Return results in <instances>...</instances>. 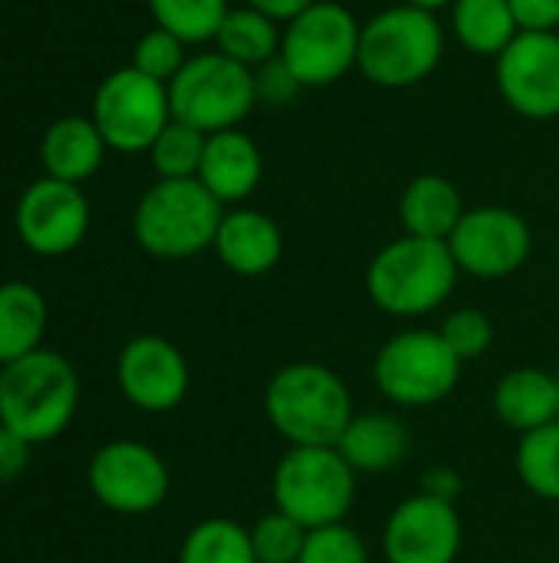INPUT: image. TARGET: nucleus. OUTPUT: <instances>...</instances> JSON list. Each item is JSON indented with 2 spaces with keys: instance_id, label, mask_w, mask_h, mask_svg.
<instances>
[{
  "instance_id": "obj_28",
  "label": "nucleus",
  "mask_w": 559,
  "mask_h": 563,
  "mask_svg": "<svg viewBox=\"0 0 559 563\" xmlns=\"http://www.w3.org/2000/svg\"><path fill=\"white\" fill-rule=\"evenodd\" d=\"M148 7L155 23L181 43L214 40L227 16V0H148Z\"/></svg>"
},
{
  "instance_id": "obj_10",
  "label": "nucleus",
  "mask_w": 559,
  "mask_h": 563,
  "mask_svg": "<svg viewBox=\"0 0 559 563\" xmlns=\"http://www.w3.org/2000/svg\"><path fill=\"white\" fill-rule=\"evenodd\" d=\"M92 122L109 148L148 152L161 129L171 122L168 86L138 73L135 66L115 69L96 89Z\"/></svg>"
},
{
  "instance_id": "obj_27",
  "label": "nucleus",
  "mask_w": 559,
  "mask_h": 563,
  "mask_svg": "<svg viewBox=\"0 0 559 563\" xmlns=\"http://www.w3.org/2000/svg\"><path fill=\"white\" fill-rule=\"evenodd\" d=\"M217 53L244 63V66H254V63H270L273 53L280 49V36H277V26L267 13L254 10V7H244V10H227L217 36Z\"/></svg>"
},
{
  "instance_id": "obj_36",
  "label": "nucleus",
  "mask_w": 559,
  "mask_h": 563,
  "mask_svg": "<svg viewBox=\"0 0 559 563\" xmlns=\"http://www.w3.org/2000/svg\"><path fill=\"white\" fill-rule=\"evenodd\" d=\"M30 449H33L30 442H23L7 426H0V485H10V482H16L26 472Z\"/></svg>"
},
{
  "instance_id": "obj_4",
  "label": "nucleus",
  "mask_w": 559,
  "mask_h": 563,
  "mask_svg": "<svg viewBox=\"0 0 559 563\" xmlns=\"http://www.w3.org/2000/svg\"><path fill=\"white\" fill-rule=\"evenodd\" d=\"M359 492V475L336 445H287L270 475L273 508L306 531L349 518Z\"/></svg>"
},
{
  "instance_id": "obj_30",
  "label": "nucleus",
  "mask_w": 559,
  "mask_h": 563,
  "mask_svg": "<svg viewBox=\"0 0 559 563\" xmlns=\"http://www.w3.org/2000/svg\"><path fill=\"white\" fill-rule=\"evenodd\" d=\"M306 534L310 531L303 525H297L293 518H287L283 511H277V508L267 511L250 528L257 563H297L303 554Z\"/></svg>"
},
{
  "instance_id": "obj_32",
  "label": "nucleus",
  "mask_w": 559,
  "mask_h": 563,
  "mask_svg": "<svg viewBox=\"0 0 559 563\" xmlns=\"http://www.w3.org/2000/svg\"><path fill=\"white\" fill-rule=\"evenodd\" d=\"M297 563H372V554L366 538L353 525L339 521L310 531Z\"/></svg>"
},
{
  "instance_id": "obj_33",
  "label": "nucleus",
  "mask_w": 559,
  "mask_h": 563,
  "mask_svg": "<svg viewBox=\"0 0 559 563\" xmlns=\"http://www.w3.org/2000/svg\"><path fill=\"white\" fill-rule=\"evenodd\" d=\"M185 63H188V59H185V43H181L175 33L161 30V26L148 30V33L135 43L132 66H135L138 73H145V76L165 82V86L181 73Z\"/></svg>"
},
{
  "instance_id": "obj_11",
  "label": "nucleus",
  "mask_w": 559,
  "mask_h": 563,
  "mask_svg": "<svg viewBox=\"0 0 559 563\" xmlns=\"http://www.w3.org/2000/svg\"><path fill=\"white\" fill-rule=\"evenodd\" d=\"M89 492L96 501L115 515L142 518L158 511L168 501L171 475L165 459L132 439H119L102 445L89 462Z\"/></svg>"
},
{
  "instance_id": "obj_25",
  "label": "nucleus",
  "mask_w": 559,
  "mask_h": 563,
  "mask_svg": "<svg viewBox=\"0 0 559 563\" xmlns=\"http://www.w3.org/2000/svg\"><path fill=\"white\" fill-rule=\"evenodd\" d=\"M178 563H257L250 528L234 518H204L185 534Z\"/></svg>"
},
{
  "instance_id": "obj_24",
  "label": "nucleus",
  "mask_w": 559,
  "mask_h": 563,
  "mask_svg": "<svg viewBox=\"0 0 559 563\" xmlns=\"http://www.w3.org/2000/svg\"><path fill=\"white\" fill-rule=\"evenodd\" d=\"M451 23L458 40L481 56H501L521 30L507 0H455Z\"/></svg>"
},
{
  "instance_id": "obj_18",
  "label": "nucleus",
  "mask_w": 559,
  "mask_h": 563,
  "mask_svg": "<svg viewBox=\"0 0 559 563\" xmlns=\"http://www.w3.org/2000/svg\"><path fill=\"white\" fill-rule=\"evenodd\" d=\"M336 449L356 475H385L405 462L412 449V435L395 412L372 409L353 416Z\"/></svg>"
},
{
  "instance_id": "obj_17",
  "label": "nucleus",
  "mask_w": 559,
  "mask_h": 563,
  "mask_svg": "<svg viewBox=\"0 0 559 563\" xmlns=\"http://www.w3.org/2000/svg\"><path fill=\"white\" fill-rule=\"evenodd\" d=\"M214 254L237 277H264L283 257V234L270 214L237 208L221 218Z\"/></svg>"
},
{
  "instance_id": "obj_13",
  "label": "nucleus",
  "mask_w": 559,
  "mask_h": 563,
  "mask_svg": "<svg viewBox=\"0 0 559 563\" xmlns=\"http://www.w3.org/2000/svg\"><path fill=\"white\" fill-rule=\"evenodd\" d=\"M465 548V525L451 501L425 492L399 501L382 525L385 563H455Z\"/></svg>"
},
{
  "instance_id": "obj_19",
  "label": "nucleus",
  "mask_w": 559,
  "mask_h": 563,
  "mask_svg": "<svg viewBox=\"0 0 559 563\" xmlns=\"http://www.w3.org/2000/svg\"><path fill=\"white\" fill-rule=\"evenodd\" d=\"M264 175V162H260V148L254 145V139H247L237 129H224L208 135L204 145V158L198 168V181L221 201V205H234L254 195V188L260 185Z\"/></svg>"
},
{
  "instance_id": "obj_21",
  "label": "nucleus",
  "mask_w": 559,
  "mask_h": 563,
  "mask_svg": "<svg viewBox=\"0 0 559 563\" xmlns=\"http://www.w3.org/2000/svg\"><path fill=\"white\" fill-rule=\"evenodd\" d=\"M102 152H105L102 132L96 129L92 119H82V115L56 119L40 142V162L46 175L59 181H72V185L96 175V168L102 165Z\"/></svg>"
},
{
  "instance_id": "obj_35",
  "label": "nucleus",
  "mask_w": 559,
  "mask_h": 563,
  "mask_svg": "<svg viewBox=\"0 0 559 563\" xmlns=\"http://www.w3.org/2000/svg\"><path fill=\"white\" fill-rule=\"evenodd\" d=\"M257 76V99L264 96L267 102H287L297 89H300V82L290 76V69L283 66V59H270L267 66H264V73H254Z\"/></svg>"
},
{
  "instance_id": "obj_7",
  "label": "nucleus",
  "mask_w": 559,
  "mask_h": 563,
  "mask_svg": "<svg viewBox=\"0 0 559 563\" xmlns=\"http://www.w3.org/2000/svg\"><path fill=\"white\" fill-rule=\"evenodd\" d=\"M445 49L441 23L422 7H392L372 16L359 36L356 66L385 89H405L432 76Z\"/></svg>"
},
{
  "instance_id": "obj_2",
  "label": "nucleus",
  "mask_w": 559,
  "mask_h": 563,
  "mask_svg": "<svg viewBox=\"0 0 559 563\" xmlns=\"http://www.w3.org/2000/svg\"><path fill=\"white\" fill-rule=\"evenodd\" d=\"M458 277L461 271L448 241L402 234L369 261L366 294L382 313L395 320H418L451 300Z\"/></svg>"
},
{
  "instance_id": "obj_1",
  "label": "nucleus",
  "mask_w": 559,
  "mask_h": 563,
  "mask_svg": "<svg viewBox=\"0 0 559 563\" xmlns=\"http://www.w3.org/2000/svg\"><path fill=\"white\" fill-rule=\"evenodd\" d=\"M264 416L287 445H336L356 416V402L336 369L297 360L267 379Z\"/></svg>"
},
{
  "instance_id": "obj_29",
  "label": "nucleus",
  "mask_w": 559,
  "mask_h": 563,
  "mask_svg": "<svg viewBox=\"0 0 559 563\" xmlns=\"http://www.w3.org/2000/svg\"><path fill=\"white\" fill-rule=\"evenodd\" d=\"M204 145H208L204 132L171 119L161 129V135L152 142L148 155H152V165L161 178H198Z\"/></svg>"
},
{
  "instance_id": "obj_15",
  "label": "nucleus",
  "mask_w": 559,
  "mask_h": 563,
  "mask_svg": "<svg viewBox=\"0 0 559 563\" xmlns=\"http://www.w3.org/2000/svg\"><path fill=\"white\" fill-rule=\"evenodd\" d=\"M16 234L40 257L76 251L89 231V201L72 181L40 178L16 201Z\"/></svg>"
},
{
  "instance_id": "obj_3",
  "label": "nucleus",
  "mask_w": 559,
  "mask_h": 563,
  "mask_svg": "<svg viewBox=\"0 0 559 563\" xmlns=\"http://www.w3.org/2000/svg\"><path fill=\"white\" fill-rule=\"evenodd\" d=\"M79 406V379L66 356L36 350L0 369V426L30 445L59 439Z\"/></svg>"
},
{
  "instance_id": "obj_23",
  "label": "nucleus",
  "mask_w": 559,
  "mask_h": 563,
  "mask_svg": "<svg viewBox=\"0 0 559 563\" xmlns=\"http://www.w3.org/2000/svg\"><path fill=\"white\" fill-rule=\"evenodd\" d=\"M46 320V300L33 284H0V366H10L40 350Z\"/></svg>"
},
{
  "instance_id": "obj_8",
  "label": "nucleus",
  "mask_w": 559,
  "mask_h": 563,
  "mask_svg": "<svg viewBox=\"0 0 559 563\" xmlns=\"http://www.w3.org/2000/svg\"><path fill=\"white\" fill-rule=\"evenodd\" d=\"M168 102L175 122L214 135L234 129L254 109L257 76L250 73V66L224 53H201L191 56L168 82Z\"/></svg>"
},
{
  "instance_id": "obj_22",
  "label": "nucleus",
  "mask_w": 559,
  "mask_h": 563,
  "mask_svg": "<svg viewBox=\"0 0 559 563\" xmlns=\"http://www.w3.org/2000/svg\"><path fill=\"white\" fill-rule=\"evenodd\" d=\"M399 218L405 234L428 238V241H448L465 218V205L458 188L441 175H418L409 181L399 201Z\"/></svg>"
},
{
  "instance_id": "obj_12",
  "label": "nucleus",
  "mask_w": 559,
  "mask_h": 563,
  "mask_svg": "<svg viewBox=\"0 0 559 563\" xmlns=\"http://www.w3.org/2000/svg\"><path fill=\"white\" fill-rule=\"evenodd\" d=\"M448 247L461 274L478 280H504L530 261L534 234L517 211L484 205L465 211L448 238Z\"/></svg>"
},
{
  "instance_id": "obj_31",
  "label": "nucleus",
  "mask_w": 559,
  "mask_h": 563,
  "mask_svg": "<svg viewBox=\"0 0 559 563\" xmlns=\"http://www.w3.org/2000/svg\"><path fill=\"white\" fill-rule=\"evenodd\" d=\"M438 333L445 336V343L455 350V356H458L461 363H474V360L488 356L491 346H494V323H491V317H488L484 310H478V307L451 310V313L441 320Z\"/></svg>"
},
{
  "instance_id": "obj_20",
  "label": "nucleus",
  "mask_w": 559,
  "mask_h": 563,
  "mask_svg": "<svg viewBox=\"0 0 559 563\" xmlns=\"http://www.w3.org/2000/svg\"><path fill=\"white\" fill-rule=\"evenodd\" d=\"M491 409L517 435L544 429L559 419V376L537 366H517L497 379Z\"/></svg>"
},
{
  "instance_id": "obj_34",
  "label": "nucleus",
  "mask_w": 559,
  "mask_h": 563,
  "mask_svg": "<svg viewBox=\"0 0 559 563\" xmlns=\"http://www.w3.org/2000/svg\"><path fill=\"white\" fill-rule=\"evenodd\" d=\"M521 33H557L559 0H507Z\"/></svg>"
},
{
  "instance_id": "obj_37",
  "label": "nucleus",
  "mask_w": 559,
  "mask_h": 563,
  "mask_svg": "<svg viewBox=\"0 0 559 563\" xmlns=\"http://www.w3.org/2000/svg\"><path fill=\"white\" fill-rule=\"evenodd\" d=\"M422 492L432 495V498H441V501H451V505H455L458 495H461V475L451 472L448 465L428 468V472L422 475Z\"/></svg>"
},
{
  "instance_id": "obj_38",
  "label": "nucleus",
  "mask_w": 559,
  "mask_h": 563,
  "mask_svg": "<svg viewBox=\"0 0 559 563\" xmlns=\"http://www.w3.org/2000/svg\"><path fill=\"white\" fill-rule=\"evenodd\" d=\"M313 3L316 0H250V7L260 10V13H267L270 20H293L303 10H310Z\"/></svg>"
},
{
  "instance_id": "obj_26",
  "label": "nucleus",
  "mask_w": 559,
  "mask_h": 563,
  "mask_svg": "<svg viewBox=\"0 0 559 563\" xmlns=\"http://www.w3.org/2000/svg\"><path fill=\"white\" fill-rule=\"evenodd\" d=\"M514 468L534 498L559 501V419L517 439Z\"/></svg>"
},
{
  "instance_id": "obj_40",
  "label": "nucleus",
  "mask_w": 559,
  "mask_h": 563,
  "mask_svg": "<svg viewBox=\"0 0 559 563\" xmlns=\"http://www.w3.org/2000/svg\"><path fill=\"white\" fill-rule=\"evenodd\" d=\"M557 264H559V244H557Z\"/></svg>"
},
{
  "instance_id": "obj_9",
  "label": "nucleus",
  "mask_w": 559,
  "mask_h": 563,
  "mask_svg": "<svg viewBox=\"0 0 559 563\" xmlns=\"http://www.w3.org/2000/svg\"><path fill=\"white\" fill-rule=\"evenodd\" d=\"M362 26L339 3L316 0L290 20L280 40V59L300 86H329L359 59Z\"/></svg>"
},
{
  "instance_id": "obj_6",
  "label": "nucleus",
  "mask_w": 559,
  "mask_h": 563,
  "mask_svg": "<svg viewBox=\"0 0 559 563\" xmlns=\"http://www.w3.org/2000/svg\"><path fill=\"white\" fill-rule=\"evenodd\" d=\"M465 363L438 330L412 327L392 333L372 356V383L379 396L399 409H432L461 383Z\"/></svg>"
},
{
  "instance_id": "obj_5",
  "label": "nucleus",
  "mask_w": 559,
  "mask_h": 563,
  "mask_svg": "<svg viewBox=\"0 0 559 563\" xmlns=\"http://www.w3.org/2000/svg\"><path fill=\"white\" fill-rule=\"evenodd\" d=\"M221 218V201L198 178H161L142 195L132 234L145 254L185 261L214 247Z\"/></svg>"
},
{
  "instance_id": "obj_39",
  "label": "nucleus",
  "mask_w": 559,
  "mask_h": 563,
  "mask_svg": "<svg viewBox=\"0 0 559 563\" xmlns=\"http://www.w3.org/2000/svg\"><path fill=\"white\" fill-rule=\"evenodd\" d=\"M409 3H412V7H422V10H432V13H435V10L448 7L451 0H409Z\"/></svg>"
},
{
  "instance_id": "obj_14",
  "label": "nucleus",
  "mask_w": 559,
  "mask_h": 563,
  "mask_svg": "<svg viewBox=\"0 0 559 563\" xmlns=\"http://www.w3.org/2000/svg\"><path fill=\"white\" fill-rule=\"evenodd\" d=\"M115 379L122 396L148 416L175 412L191 389V366L185 353L155 333L128 340L115 363Z\"/></svg>"
},
{
  "instance_id": "obj_16",
  "label": "nucleus",
  "mask_w": 559,
  "mask_h": 563,
  "mask_svg": "<svg viewBox=\"0 0 559 563\" xmlns=\"http://www.w3.org/2000/svg\"><path fill=\"white\" fill-rule=\"evenodd\" d=\"M497 86L527 119L559 115V36L517 33L497 56Z\"/></svg>"
}]
</instances>
